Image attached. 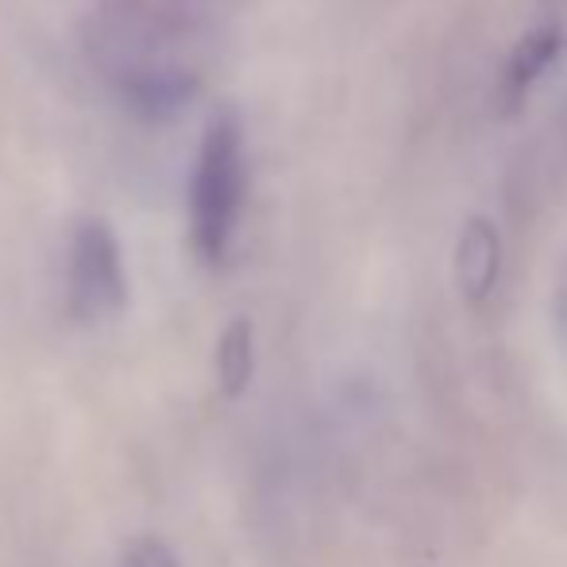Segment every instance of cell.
I'll use <instances>...</instances> for the list:
<instances>
[{
	"label": "cell",
	"instance_id": "cell-1",
	"mask_svg": "<svg viewBox=\"0 0 567 567\" xmlns=\"http://www.w3.org/2000/svg\"><path fill=\"white\" fill-rule=\"evenodd\" d=\"M247 140L236 116H217L205 127L189 174V236L205 262H225L244 220Z\"/></svg>",
	"mask_w": 567,
	"mask_h": 567
},
{
	"label": "cell",
	"instance_id": "cell-2",
	"mask_svg": "<svg viewBox=\"0 0 567 567\" xmlns=\"http://www.w3.org/2000/svg\"><path fill=\"white\" fill-rule=\"evenodd\" d=\"M127 301L124 255L105 220H82L70 236L66 306L78 321H109Z\"/></svg>",
	"mask_w": 567,
	"mask_h": 567
},
{
	"label": "cell",
	"instance_id": "cell-3",
	"mask_svg": "<svg viewBox=\"0 0 567 567\" xmlns=\"http://www.w3.org/2000/svg\"><path fill=\"white\" fill-rule=\"evenodd\" d=\"M564 51H567L564 20L533 23V28L509 47L506 62H502V70H498V109L502 113L514 116L517 109L533 97L540 78L553 74V66L564 59Z\"/></svg>",
	"mask_w": 567,
	"mask_h": 567
},
{
	"label": "cell",
	"instance_id": "cell-4",
	"mask_svg": "<svg viewBox=\"0 0 567 567\" xmlns=\"http://www.w3.org/2000/svg\"><path fill=\"white\" fill-rule=\"evenodd\" d=\"M498 267H502L498 231L491 228V220H471L460 239V255H455L463 293L471 301H483L491 293L494 278H498Z\"/></svg>",
	"mask_w": 567,
	"mask_h": 567
},
{
	"label": "cell",
	"instance_id": "cell-5",
	"mask_svg": "<svg viewBox=\"0 0 567 567\" xmlns=\"http://www.w3.org/2000/svg\"><path fill=\"white\" fill-rule=\"evenodd\" d=\"M255 371V337L247 321H231L217 343V379L228 398H239Z\"/></svg>",
	"mask_w": 567,
	"mask_h": 567
},
{
	"label": "cell",
	"instance_id": "cell-6",
	"mask_svg": "<svg viewBox=\"0 0 567 567\" xmlns=\"http://www.w3.org/2000/svg\"><path fill=\"white\" fill-rule=\"evenodd\" d=\"M124 567H178V560H174L171 548L158 545V540H140Z\"/></svg>",
	"mask_w": 567,
	"mask_h": 567
}]
</instances>
